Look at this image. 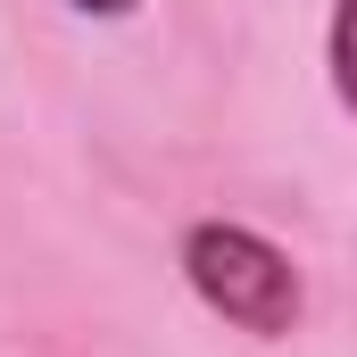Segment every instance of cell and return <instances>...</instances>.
Masks as SVG:
<instances>
[{
  "label": "cell",
  "instance_id": "1",
  "mask_svg": "<svg viewBox=\"0 0 357 357\" xmlns=\"http://www.w3.org/2000/svg\"><path fill=\"white\" fill-rule=\"evenodd\" d=\"M183 282L199 291L208 316H225V324L250 333V341H282V333H299V307H307L291 250H274L266 233L225 225V216H208V225L183 233Z\"/></svg>",
  "mask_w": 357,
  "mask_h": 357
},
{
  "label": "cell",
  "instance_id": "2",
  "mask_svg": "<svg viewBox=\"0 0 357 357\" xmlns=\"http://www.w3.org/2000/svg\"><path fill=\"white\" fill-rule=\"evenodd\" d=\"M324 59H333V100L357 116V0H333V33H324Z\"/></svg>",
  "mask_w": 357,
  "mask_h": 357
},
{
  "label": "cell",
  "instance_id": "3",
  "mask_svg": "<svg viewBox=\"0 0 357 357\" xmlns=\"http://www.w3.org/2000/svg\"><path fill=\"white\" fill-rule=\"evenodd\" d=\"M75 8H84V17H133L142 0H75Z\"/></svg>",
  "mask_w": 357,
  "mask_h": 357
}]
</instances>
